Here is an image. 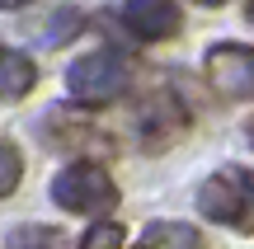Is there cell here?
I'll return each instance as SVG.
<instances>
[{"label": "cell", "instance_id": "cell-9", "mask_svg": "<svg viewBox=\"0 0 254 249\" xmlns=\"http://www.w3.org/2000/svg\"><path fill=\"white\" fill-rule=\"evenodd\" d=\"M123 240H127V231H123L118 221H99L94 231H85V245H90V249H104V245H113V249H118Z\"/></svg>", "mask_w": 254, "mask_h": 249}, {"label": "cell", "instance_id": "cell-5", "mask_svg": "<svg viewBox=\"0 0 254 249\" xmlns=\"http://www.w3.org/2000/svg\"><path fill=\"white\" fill-rule=\"evenodd\" d=\"M123 24L132 28L136 38L165 43V38H174L184 28V9H179V0H127Z\"/></svg>", "mask_w": 254, "mask_h": 249}, {"label": "cell", "instance_id": "cell-14", "mask_svg": "<svg viewBox=\"0 0 254 249\" xmlns=\"http://www.w3.org/2000/svg\"><path fill=\"white\" fill-rule=\"evenodd\" d=\"M250 19H254V0H250Z\"/></svg>", "mask_w": 254, "mask_h": 249}, {"label": "cell", "instance_id": "cell-11", "mask_svg": "<svg viewBox=\"0 0 254 249\" xmlns=\"http://www.w3.org/2000/svg\"><path fill=\"white\" fill-rule=\"evenodd\" d=\"M24 5H33V0H0V9H24Z\"/></svg>", "mask_w": 254, "mask_h": 249}, {"label": "cell", "instance_id": "cell-12", "mask_svg": "<svg viewBox=\"0 0 254 249\" xmlns=\"http://www.w3.org/2000/svg\"><path fill=\"white\" fill-rule=\"evenodd\" d=\"M245 132H250V146H254V118H250V127H245Z\"/></svg>", "mask_w": 254, "mask_h": 249}, {"label": "cell", "instance_id": "cell-4", "mask_svg": "<svg viewBox=\"0 0 254 249\" xmlns=\"http://www.w3.org/2000/svg\"><path fill=\"white\" fill-rule=\"evenodd\" d=\"M202 66H207V85L221 99H254V47L217 43Z\"/></svg>", "mask_w": 254, "mask_h": 249}, {"label": "cell", "instance_id": "cell-10", "mask_svg": "<svg viewBox=\"0 0 254 249\" xmlns=\"http://www.w3.org/2000/svg\"><path fill=\"white\" fill-rule=\"evenodd\" d=\"M14 240H19V245H24V240H33V245H43V240H47V245H62V231H19Z\"/></svg>", "mask_w": 254, "mask_h": 249}, {"label": "cell", "instance_id": "cell-2", "mask_svg": "<svg viewBox=\"0 0 254 249\" xmlns=\"http://www.w3.org/2000/svg\"><path fill=\"white\" fill-rule=\"evenodd\" d=\"M52 202L80 216H109L118 207V184L109 179V169L94 160H75L52 179Z\"/></svg>", "mask_w": 254, "mask_h": 249}, {"label": "cell", "instance_id": "cell-13", "mask_svg": "<svg viewBox=\"0 0 254 249\" xmlns=\"http://www.w3.org/2000/svg\"><path fill=\"white\" fill-rule=\"evenodd\" d=\"M198 5H221V0H198Z\"/></svg>", "mask_w": 254, "mask_h": 249}, {"label": "cell", "instance_id": "cell-8", "mask_svg": "<svg viewBox=\"0 0 254 249\" xmlns=\"http://www.w3.org/2000/svg\"><path fill=\"white\" fill-rule=\"evenodd\" d=\"M24 179V155H19L14 141H0V198H9Z\"/></svg>", "mask_w": 254, "mask_h": 249}, {"label": "cell", "instance_id": "cell-3", "mask_svg": "<svg viewBox=\"0 0 254 249\" xmlns=\"http://www.w3.org/2000/svg\"><path fill=\"white\" fill-rule=\"evenodd\" d=\"M127 85V66L118 52H85L80 61L66 71V90L85 103V108H104L123 94Z\"/></svg>", "mask_w": 254, "mask_h": 249}, {"label": "cell", "instance_id": "cell-1", "mask_svg": "<svg viewBox=\"0 0 254 249\" xmlns=\"http://www.w3.org/2000/svg\"><path fill=\"white\" fill-rule=\"evenodd\" d=\"M198 212L217 226H236V231L254 235V169L226 165L198 184Z\"/></svg>", "mask_w": 254, "mask_h": 249}, {"label": "cell", "instance_id": "cell-7", "mask_svg": "<svg viewBox=\"0 0 254 249\" xmlns=\"http://www.w3.org/2000/svg\"><path fill=\"white\" fill-rule=\"evenodd\" d=\"M141 245L146 249H193L202 245L198 226H184V221H151L141 231Z\"/></svg>", "mask_w": 254, "mask_h": 249}, {"label": "cell", "instance_id": "cell-6", "mask_svg": "<svg viewBox=\"0 0 254 249\" xmlns=\"http://www.w3.org/2000/svg\"><path fill=\"white\" fill-rule=\"evenodd\" d=\"M38 85V66H33V56H24V52H0V99H24L28 90Z\"/></svg>", "mask_w": 254, "mask_h": 249}]
</instances>
